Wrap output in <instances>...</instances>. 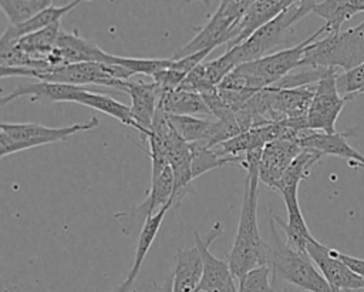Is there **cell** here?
Instances as JSON below:
<instances>
[{
    "instance_id": "22",
    "label": "cell",
    "mask_w": 364,
    "mask_h": 292,
    "mask_svg": "<svg viewBox=\"0 0 364 292\" xmlns=\"http://www.w3.org/2000/svg\"><path fill=\"white\" fill-rule=\"evenodd\" d=\"M358 13H364V0H323L313 10V14L324 19L327 33L341 31V26Z\"/></svg>"
},
{
    "instance_id": "27",
    "label": "cell",
    "mask_w": 364,
    "mask_h": 292,
    "mask_svg": "<svg viewBox=\"0 0 364 292\" xmlns=\"http://www.w3.org/2000/svg\"><path fill=\"white\" fill-rule=\"evenodd\" d=\"M172 63V58H135L121 57L114 54L112 64H119L129 70L132 74H145L154 78L159 71L165 70Z\"/></svg>"
},
{
    "instance_id": "34",
    "label": "cell",
    "mask_w": 364,
    "mask_h": 292,
    "mask_svg": "<svg viewBox=\"0 0 364 292\" xmlns=\"http://www.w3.org/2000/svg\"><path fill=\"white\" fill-rule=\"evenodd\" d=\"M354 167H355V168H360V170H363V171H364V161H361V162H355V164H354Z\"/></svg>"
},
{
    "instance_id": "18",
    "label": "cell",
    "mask_w": 364,
    "mask_h": 292,
    "mask_svg": "<svg viewBox=\"0 0 364 292\" xmlns=\"http://www.w3.org/2000/svg\"><path fill=\"white\" fill-rule=\"evenodd\" d=\"M203 272V262L199 248L178 249L175 269L172 273V292H198Z\"/></svg>"
},
{
    "instance_id": "10",
    "label": "cell",
    "mask_w": 364,
    "mask_h": 292,
    "mask_svg": "<svg viewBox=\"0 0 364 292\" xmlns=\"http://www.w3.org/2000/svg\"><path fill=\"white\" fill-rule=\"evenodd\" d=\"M306 251L336 292L364 289V279L338 256V251L323 245L316 238L307 244Z\"/></svg>"
},
{
    "instance_id": "33",
    "label": "cell",
    "mask_w": 364,
    "mask_h": 292,
    "mask_svg": "<svg viewBox=\"0 0 364 292\" xmlns=\"http://www.w3.org/2000/svg\"><path fill=\"white\" fill-rule=\"evenodd\" d=\"M159 292H172V276L168 278V279L164 282V285L161 286Z\"/></svg>"
},
{
    "instance_id": "12",
    "label": "cell",
    "mask_w": 364,
    "mask_h": 292,
    "mask_svg": "<svg viewBox=\"0 0 364 292\" xmlns=\"http://www.w3.org/2000/svg\"><path fill=\"white\" fill-rule=\"evenodd\" d=\"M314 87L316 84L293 88L266 87V100L273 121L306 118L314 95Z\"/></svg>"
},
{
    "instance_id": "4",
    "label": "cell",
    "mask_w": 364,
    "mask_h": 292,
    "mask_svg": "<svg viewBox=\"0 0 364 292\" xmlns=\"http://www.w3.org/2000/svg\"><path fill=\"white\" fill-rule=\"evenodd\" d=\"M269 226L270 242H267V266L270 268L273 278L307 292H336L314 265L307 251L293 249L282 239L272 217L269 219Z\"/></svg>"
},
{
    "instance_id": "5",
    "label": "cell",
    "mask_w": 364,
    "mask_h": 292,
    "mask_svg": "<svg viewBox=\"0 0 364 292\" xmlns=\"http://www.w3.org/2000/svg\"><path fill=\"white\" fill-rule=\"evenodd\" d=\"M364 63V20L347 30L326 33L310 43L300 67L341 68L350 71Z\"/></svg>"
},
{
    "instance_id": "8",
    "label": "cell",
    "mask_w": 364,
    "mask_h": 292,
    "mask_svg": "<svg viewBox=\"0 0 364 292\" xmlns=\"http://www.w3.org/2000/svg\"><path fill=\"white\" fill-rule=\"evenodd\" d=\"M337 75L336 68H328L326 74L316 83L314 95L306 117L309 130L323 131L327 134L337 132L336 121L344 105L351 101L348 97L340 94L337 87Z\"/></svg>"
},
{
    "instance_id": "28",
    "label": "cell",
    "mask_w": 364,
    "mask_h": 292,
    "mask_svg": "<svg viewBox=\"0 0 364 292\" xmlns=\"http://www.w3.org/2000/svg\"><path fill=\"white\" fill-rule=\"evenodd\" d=\"M270 275L267 265L252 269L237 282V292H277L270 283Z\"/></svg>"
},
{
    "instance_id": "11",
    "label": "cell",
    "mask_w": 364,
    "mask_h": 292,
    "mask_svg": "<svg viewBox=\"0 0 364 292\" xmlns=\"http://www.w3.org/2000/svg\"><path fill=\"white\" fill-rule=\"evenodd\" d=\"M114 54L100 48L94 41L81 37L75 30L60 31L54 51L50 56L53 67L73 63H108L112 64Z\"/></svg>"
},
{
    "instance_id": "29",
    "label": "cell",
    "mask_w": 364,
    "mask_h": 292,
    "mask_svg": "<svg viewBox=\"0 0 364 292\" xmlns=\"http://www.w3.org/2000/svg\"><path fill=\"white\" fill-rule=\"evenodd\" d=\"M337 87L341 95L354 100L364 94V63L350 71L337 75Z\"/></svg>"
},
{
    "instance_id": "13",
    "label": "cell",
    "mask_w": 364,
    "mask_h": 292,
    "mask_svg": "<svg viewBox=\"0 0 364 292\" xmlns=\"http://www.w3.org/2000/svg\"><path fill=\"white\" fill-rule=\"evenodd\" d=\"M124 93L131 98V113L138 124V131L146 138L159 107L162 91L155 81H125Z\"/></svg>"
},
{
    "instance_id": "9",
    "label": "cell",
    "mask_w": 364,
    "mask_h": 292,
    "mask_svg": "<svg viewBox=\"0 0 364 292\" xmlns=\"http://www.w3.org/2000/svg\"><path fill=\"white\" fill-rule=\"evenodd\" d=\"M222 224L216 222L205 238L200 236L198 231L193 232L195 245L199 248L203 262V272L198 292H237L236 279L229 268V264L216 258L209 251V246L222 234Z\"/></svg>"
},
{
    "instance_id": "25",
    "label": "cell",
    "mask_w": 364,
    "mask_h": 292,
    "mask_svg": "<svg viewBox=\"0 0 364 292\" xmlns=\"http://www.w3.org/2000/svg\"><path fill=\"white\" fill-rule=\"evenodd\" d=\"M77 104H81V105L94 108L100 113H104L107 115H111V117L117 118L121 124L132 127L138 131V124L135 122V120L132 117L131 107L117 101L115 98H112L107 94H101L97 91H88L84 88L80 94Z\"/></svg>"
},
{
    "instance_id": "21",
    "label": "cell",
    "mask_w": 364,
    "mask_h": 292,
    "mask_svg": "<svg viewBox=\"0 0 364 292\" xmlns=\"http://www.w3.org/2000/svg\"><path fill=\"white\" fill-rule=\"evenodd\" d=\"M159 107L166 114L173 115H212L202 94L183 88L164 93L159 100Z\"/></svg>"
},
{
    "instance_id": "6",
    "label": "cell",
    "mask_w": 364,
    "mask_h": 292,
    "mask_svg": "<svg viewBox=\"0 0 364 292\" xmlns=\"http://www.w3.org/2000/svg\"><path fill=\"white\" fill-rule=\"evenodd\" d=\"M98 118L92 117L84 122L65 127H46L36 122H1L0 124V157L24 151L33 147L63 141L82 131L98 127Z\"/></svg>"
},
{
    "instance_id": "15",
    "label": "cell",
    "mask_w": 364,
    "mask_h": 292,
    "mask_svg": "<svg viewBox=\"0 0 364 292\" xmlns=\"http://www.w3.org/2000/svg\"><path fill=\"white\" fill-rule=\"evenodd\" d=\"M84 88L80 85L61 84V83H24L17 85L9 94H3L0 104L4 107L10 101L20 97H30L31 101H44V103H75L80 98V94Z\"/></svg>"
},
{
    "instance_id": "19",
    "label": "cell",
    "mask_w": 364,
    "mask_h": 292,
    "mask_svg": "<svg viewBox=\"0 0 364 292\" xmlns=\"http://www.w3.org/2000/svg\"><path fill=\"white\" fill-rule=\"evenodd\" d=\"M321 158V154L316 151L303 150L287 167L282 178L273 185L272 189L279 192L284 201V204L297 201V189L299 184L306 179L310 175V170L318 160Z\"/></svg>"
},
{
    "instance_id": "2",
    "label": "cell",
    "mask_w": 364,
    "mask_h": 292,
    "mask_svg": "<svg viewBox=\"0 0 364 292\" xmlns=\"http://www.w3.org/2000/svg\"><path fill=\"white\" fill-rule=\"evenodd\" d=\"M324 33H327V28L326 26H321L306 40L290 48L273 51L257 60L239 64L218 87L253 95L266 87L274 85L293 70L300 67L307 46L316 41Z\"/></svg>"
},
{
    "instance_id": "30",
    "label": "cell",
    "mask_w": 364,
    "mask_h": 292,
    "mask_svg": "<svg viewBox=\"0 0 364 292\" xmlns=\"http://www.w3.org/2000/svg\"><path fill=\"white\" fill-rule=\"evenodd\" d=\"M338 256H340L355 273H358V275L364 279V259L355 258V256H351V255H347V254H341V252H338Z\"/></svg>"
},
{
    "instance_id": "16",
    "label": "cell",
    "mask_w": 364,
    "mask_h": 292,
    "mask_svg": "<svg viewBox=\"0 0 364 292\" xmlns=\"http://www.w3.org/2000/svg\"><path fill=\"white\" fill-rule=\"evenodd\" d=\"M297 144L303 150L316 151L321 155H334L350 161L361 162L364 160V155L360 154L357 150H354L348 140L344 137L343 132H333L327 134L323 131H314V130H304L297 137Z\"/></svg>"
},
{
    "instance_id": "3",
    "label": "cell",
    "mask_w": 364,
    "mask_h": 292,
    "mask_svg": "<svg viewBox=\"0 0 364 292\" xmlns=\"http://www.w3.org/2000/svg\"><path fill=\"white\" fill-rule=\"evenodd\" d=\"M1 78L6 77H27L37 81L61 83L71 85H85L97 84L105 85L122 91L125 81L134 75L129 70L119 64L108 63H73L64 64L47 70L34 68H16V67H1Z\"/></svg>"
},
{
    "instance_id": "32",
    "label": "cell",
    "mask_w": 364,
    "mask_h": 292,
    "mask_svg": "<svg viewBox=\"0 0 364 292\" xmlns=\"http://www.w3.org/2000/svg\"><path fill=\"white\" fill-rule=\"evenodd\" d=\"M323 0H294V4L299 6L300 13L303 17H306L307 14L313 13V10L316 9V6H318Z\"/></svg>"
},
{
    "instance_id": "24",
    "label": "cell",
    "mask_w": 364,
    "mask_h": 292,
    "mask_svg": "<svg viewBox=\"0 0 364 292\" xmlns=\"http://www.w3.org/2000/svg\"><path fill=\"white\" fill-rule=\"evenodd\" d=\"M60 31H61L60 23H55L38 31L23 36L14 41L18 46V48L23 50L24 53H27L36 60L46 61L50 64V67H53L50 63V56L55 48Z\"/></svg>"
},
{
    "instance_id": "31",
    "label": "cell",
    "mask_w": 364,
    "mask_h": 292,
    "mask_svg": "<svg viewBox=\"0 0 364 292\" xmlns=\"http://www.w3.org/2000/svg\"><path fill=\"white\" fill-rule=\"evenodd\" d=\"M343 134L347 140H353L354 142H357L360 145H364V122H360L357 125L350 127L348 130L343 131Z\"/></svg>"
},
{
    "instance_id": "17",
    "label": "cell",
    "mask_w": 364,
    "mask_h": 292,
    "mask_svg": "<svg viewBox=\"0 0 364 292\" xmlns=\"http://www.w3.org/2000/svg\"><path fill=\"white\" fill-rule=\"evenodd\" d=\"M173 207L172 204H168L165 207H162L156 214L151 215L146 218V221L142 224L141 229H139V235H138V239H136V246H135V254H134V262H132V266L128 272V275L125 276V279L118 285L115 286L111 292H129L139 275V271L142 268V264L154 244V239L156 238L158 235V231L161 228V224L164 221V217L165 214L168 212V209Z\"/></svg>"
},
{
    "instance_id": "14",
    "label": "cell",
    "mask_w": 364,
    "mask_h": 292,
    "mask_svg": "<svg viewBox=\"0 0 364 292\" xmlns=\"http://www.w3.org/2000/svg\"><path fill=\"white\" fill-rule=\"evenodd\" d=\"M303 151V148L294 140H274L263 147L259 177L260 182L273 188V185L282 178L291 161Z\"/></svg>"
},
{
    "instance_id": "20",
    "label": "cell",
    "mask_w": 364,
    "mask_h": 292,
    "mask_svg": "<svg viewBox=\"0 0 364 292\" xmlns=\"http://www.w3.org/2000/svg\"><path fill=\"white\" fill-rule=\"evenodd\" d=\"M81 1H85V0H73L68 4H64V6H50L48 9L43 10L41 13L36 14L34 17H31L30 20L21 23V24H16V26L9 24L7 28L4 30V33L1 34L0 41H14V40H18L23 36L38 31L41 28H46V27L51 26V24L60 23L61 19L67 13H70L75 6H78Z\"/></svg>"
},
{
    "instance_id": "23",
    "label": "cell",
    "mask_w": 364,
    "mask_h": 292,
    "mask_svg": "<svg viewBox=\"0 0 364 292\" xmlns=\"http://www.w3.org/2000/svg\"><path fill=\"white\" fill-rule=\"evenodd\" d=\"M287 209V222H284L276 214H270L273 221L282 226L286 235V242L297 251H306L307 244L314 238L304 221L299 201L284 204Z\"/></svg>"
},
{
    "instance_id": "26",
    "label": "cell",
    "mask_w": 364,
    "mask_h": 292,
    "mask_svg": "<svg viewBox=\"0 0 364 292\" xmlns=\"http://www.w3.org/2000/svg\"><path fill=\"white\" fill-rule=\"evenodd\" d=\"M53 0H0V7L9 24H21L43 10L48 9Z\"/></svg>"
},
{
    "instance_id": "1",
    "label": "cell",
    "mask_w": 364,
    "mask_h": 292,
    "mask_svg": "<svg viewBox=\"0 0 364 292\" xmlns=\"http://www.w3.org/2000/svg\"><path fill=\"white\" fill-rule=\"evenodd\" d=\"M259 184V167L247 168L237 231L228 256L229 268L237 282L252 269L267 265L269 244L263 241L257 224Z\"/></svg>"
},
{
    "instance_id": "7",
    "label": "cell",
    "mask_w": 364,
    "mask_h": 292,
    "mask_svg": "<svg viewBox=\"0 0 364 292\" xmlns=\"http://www.w3.org/2000/svg\"><path fill=\"white\" fill-rule=\"evenodd\" d=\"M301 19L303 16L300 13L299 6L291 4L280 14H277L274 19H272L270 21L259 27L256 31H253L247 38L228 48L225 54L229 57L235 67L264 57L273 53L272 50L282 43L287 31Z\"/></svg>"
}]
</instances>
